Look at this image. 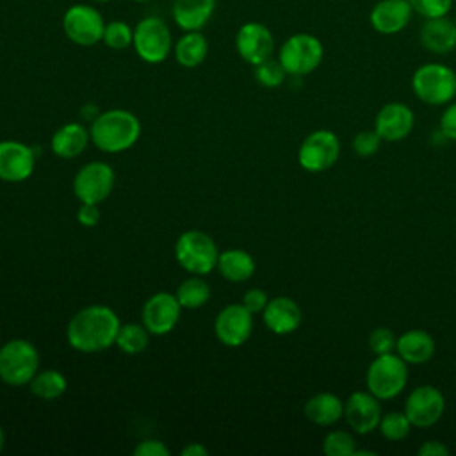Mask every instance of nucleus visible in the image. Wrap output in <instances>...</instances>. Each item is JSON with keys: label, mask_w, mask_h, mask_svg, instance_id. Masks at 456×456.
Segmentation results:
<instances>
[{"label": "nucleus", "mask_w": 456, "mask_h": 456, "mask_svg": "<svg viewBox=\"0 0 456 456\" xmlns=\"http://www.w3.org/2000/svg\"><path fill=\"white\" fill-rule=\"evenodd\" d=\"M119 326V317L112 308L91 305L71 317L66 338L68 344L80 353H98L116 344Z\"/></svg>", "instance_id": "obj_1"}, {"label": "nucleus", "mask_w": 456, "mask_h": 456, "mask_svg": "<svg viewBox=\"0 0 456 456\" xmlns=\"http://www.w3.org/2000/svg\"><path fill=\"white\" fill-rule=\"evenodd\" d=\"M91 141L105 153H119L132 148L141 135L137 116L125 109L100 112L89 128Z\"/></svg>", "instance_id": "obj_2"}, {"label": "nucleus", "mask_w": 456, "mask_h": 456, "mask_svg": "<svg viewBox=\"0 0 456 456\" xmlns=\"http://www.w3.org/2000/svg\"><path fill=\"white\" fill-rule=\"evenodd\" d=\"M219 249L210 235L200 230L183 232L175 242V258L178 265L196 276L216 269Z\"/></svg>", "instance_id": "obj_3"}, {"label": "nucleus", "mask_w": 456, "mask_h": 456, "mask_svg": "<svg viewBox=\"0 0 456 456\" xmlns=\"http://www.w3.org/2000/svg\"><path fill=\"white\" fill-rule=\"evenodd\" d=\"M39 353L25 338H12L0 347V379L9 387L28 385L37 374Z\"/></svg>", "instance_id": "obj_4"}, {"label": "nucleus", "mask_w": 456, "mask_h": 456, "mask_svg": "<svg viewBox=\"0 0 456 456\" xmlns=\"http://www.w3.org/2000/svg\"><path fill=\"white\" fill-rule=\"evenodd\" d=\"M408 381V369L406 362L394 353L376 354V358L370 362L365 383L367 390L376 395L379 401L394 399L397 397Z\"/></svg>", "instance_id": "obj_5"}, {"label": "nucleus", "mask_w": 456, "mask_h": 456, "mask_svg": "<svg viewBox=\"0 0 456 456\" xmlns=\"http://www.w3.org/2000/svg\"><path fill=\"white\" fill-rule=\"evenodd\" d=\"M415 96L428 105H444L456 96V73L440 62H428L411 77Z\"/></svg>", "instance_id": "obj_6"}, {"label": "nucleus", "mask_w": 456, "mask_h": 456, "mask_svg": "<svg viewBox=\"0 0 456 456\" xmlns=\"http://www.w3.org/2000/svg\"><path fill=\"white\" fill-rule=\"evenodd\" d=\"M173 36L167 23L159 16H146L134 27L132 46L137 57L148 64H159L173 52Z\"/></svg>", "instance_id": "obj_7"}, {"label": "nucleus", "mask_w": 456, "mask_h": 456, "mask_svg": "<svg viewBox=\"0 0 456 456\" xmlns=\"http://www.w3.org/2000/svg\"><path fill=\"white\" fill-rule=\"evenodd\" d=\"M322 55L324 48L319 37L308 32H297L287 37L280 46L278 61L285 68L287 75L303 77L319 68Z\"/></svg>", "instance_id": "obj_8"}, {"label": "nucleus", "mask_w": 456, "mask_h": 456, "mask_svg": "<svg viewBox=\"0 0 456 456\" xmlns=\"http://www.w3.org/2000/svg\"><path fill=\"white\" fill-rule=\"evenodd\" d=\"M64 36L78 46H93L102 41L105 20L91 4H73L62 14Z\"/></svg>", "instance_id": "obj_9"}, {"label": "nucleus", "mask_w": 456, "mask_h": 456, "mask_svg": "<svg viewBox=\"0 0 456 456\" xmlns=\"http://www.w3.org/2000/svg\"><path fill=\"white\" fill-rule=\"evenodd\" d=\"M340 155V141L331 130H315L308 134L297 151L299 166L310 173L330 169Z\"/></svg>", "instance_id": "obj_10"}, {"label": "nucleus", "mask_w": 456, "mask_h": 456, "mask_svg": "<svg viewBox=\"0 0 456 456\" xmlns=\"http://www.w3.org/2000/svg\"><path fill=\"white\" fill-rule=\"evenodd\" d=\"M116 175L105 162H89L73 178V192L80 203H102L112 192Z\"/></svg>", "instance_id": "obj_11"}, {"label": "nucleus", "mask_w": 456, "mask_h": 456, "mask_svg": "<svg viewBox=\"0 0 456 456\" xmlns=\"http://www.w3.org/2000/svg\"><path fill=\"white\" fill-rule=\"evenodd\" d=\"M445 410L444 394L433 385H420L410 392L404 403V413L415 428L436 424Z\"/></svg>", "instance_id": "obj_12"}, {"label": "nucleus", "mask_w": 456, "mask_h": 456, "mask_svg": "<svg viewBox=\"0 0 456 456\" xmlns=\"http://www.w3.org/2000/svg\"><path fill=\"white\" fill-rule=\"evenodd\" d=\"M235 48L242 61H246L251 66H256L273 57V32L260 21H246L239 27L235 34Z\"/></svg>", "instance_id": "obj_13"}, {"label": "nucleus", "mask_w": 456, "mask_h": 456, "mask_svg": "<svg viewBox=\"0 0 456 456\" xmlns=\"http://www.w3.org/2000/svg\"><path fill=\"white\" fill-rule=\"evenodd\" d=\"M182 305L175 294L157 292L146 299L141 319L150 335H166L175 330L180 321Z\"/></svg>", "instance_id": "obj_14"}, {"label": "nucleus", "mask_w": 456, "mask_h": 456, "mask_svg": "<svg viewBox=\"0 0 456 456\" xmlns=\"http://www.w3.org/2000/svg\"><path fill=\"white\" fill-rule=\"evenodd\" d=\"M253 331V314L240 305L224 306L214 321L217 340L228 347H239L248 342Z\"/></svg>", "instance_id": "obj_15"}, {"label": "nucleus", "mask_w": 456, "mask_h": 456, "mask_svg": "<svg viewBox=\"0 0 456 456\" xmlns=\"http://www.w3.org/2000/svg\"><path fill=\"white\" fill-rule=\"evenodd\" d=\"M344 419L353 431L358 435H367L378 429L381 420L379 399L369 390L353 392L344 403Z\"/></svg>", "instance_id": "obj_16"}, {"label": "nucleus", "mask_w": 456, "mask_h": 456, "mask_svg": "<svg viewBox=\"0 0 456 456\" xmlns=\"http://www.w3.org/2000/svg\"><path fill=\"white\" fill-rule=\"evenodd\" d=\"M36 151L20 141H0V180L25 182L34 173Z\"/></svg>", "instance_id": "obj_17"}, {"label": "nucleus", "mask_w": 456, "mask_h": 456, "mask_svg": "<svg viewBox=\"0 0 456 456\" xmlns=\"http://www.w3.org/2000/svg\"><path fill=\"white\" fill-rule=\"evenodd\" d=\"M415 125V116L411 109L401 102H390L379 109L374 119V130L381 141L395 142L410 135Z\"/></svg>", "instance_id": "obj_18"}, {"label": "nucleus", "mask_w": 456, "mask_h": 456, "mask_svg": "<svg viewBox=\"0 0 456 456\" xmlns=\"http://www.w3.org/2000/svg\"><path fill=\"white\" fill-rule=\"evenodd\" d=\"M413 14L410 0H379L369 14V21L378 34L392 36L406 28Z\"/></svg>", "instance_id": "obj_19"}, {"label": "nucleus", "mask_w": 456, "mask_h": 456, "mask_svg": "<svg viewBox=\"0 0 456 456\" xmlns=\"http://www.w3.org/2000/svg\"><path fill=\"white\" fill-rule=\"evenodd\" d=\"M262 315H264V324L274 335H289L296 331L303 319L299 305L287 296H278L269 299Z\"/></svg>", "instance_id": "obj_20"}, {"label": "nucleus", "mask_w": 456, "mask_h": 456, "mask_svg": "<svg viewBox=\"0 0 456 456\" xmlns=\"http://www.w3.org/2000/svg\"><path fill=\"white\" fill-rule=\"evenodd\" d=\"M420 43L433 53H449L456 48V21L447 14L428 18L420 27Z\"/></svg>", "instance_id": "obj_21"}, {"label": "nucleus", "mask_w": 456, "mask_h": 456, "mask_svg": "<svg viewBox=\"0 0 456 456\" xmlns=\"http://www.w3.org/2000/svg\"><path fill=\"white\" fill-rule=\"evenodd\" d=\"M216 0H173V21L183 30H201L212 18Z\"/></svg>", "instance_id": "obj_22"}, {"label": "nucleus", "mask_w": 456, "mask_h": 456, "mask_svg": "<svg viewBox=\"0 0 456 456\" xmlns=\"http://www.w3.org/2000/svg\"><path fill=\"white\" fill-rule=\"evenodd\" d=\"M395 351L406 363L420 365L431 360L435 340L424 330H408L395 340Z\"/></svg>", "instance_id": "obj_23"}, {"label": "nucleus", "mask_w": 456, "mask_h": 456, "mask_svg": "<svg viewBox=\"0 0 456 456\" xmlns=\"http://www.w3.org/2000/svg\"><path fill=\"white\" fill-rule=\"evenodd\" d=\"M89 139L91 135L86 126H82L80 123H66L55 130L50 144H52V151L57 157L75 159L86 150Z\"/></svg>", "instance_id": "obj_24"}, {"label": "nucleus", "mask_w": 456, "mask_h": 456, "mask_svg": "<svg viewBox=\"0 0 456 456\" xmlns=\"http://www.w3.org/2000/svg\"><path fill=\"white\" fill-rule=\"evenodd\" d=\"M305 417L317 426H331L344 417V403L331 392H319L305 403Z\"/></svg>", "instance_id": "obj_25"}, {"label": "nucleus", "mask_w": 456, "mask_h": 456, "mask_svg": "<svg viewBox=\"0 0 456 456\" xmlns=\"http://www.w3.org/2000/svg\"><path fill=\"white\" fill-rule=\"evenodd\" d=\"M255 267L256 265H255L253 256L248 251L239 249V248L221 251L217 256V264H216V269L219 271V274L224 280L233 281V283L249 280L255 273Z\"/></svg>", "instance_id": "obj_26"}, {"label": "nucleus", "mask_w": 456, "mask_h": 456, "mask_svg": "<svg viewBox=\"0 0 456 456\" xmlns=\"http://www.w3.org/2000/svg\"><path fill=\"white\" fill-rule=\"evenodd\" d=\"M173 53L180 66L196 68L208 55V41L201 30H187L175 41Z\"/></svg>", "instance_id": "obj_27"}, {"label": "nucleus", "mask_w": 456, "mask_h": 456, "mask_svg": "<svg viewBox=\"0 0 456 456\" xmlns=\"http://www.w3.org/2000/svg\"><path fill=\"white\" fill-rule=\"evenodd\" d=\"M68 381L64 378L62 372L55 370V369H48V370H39L28 383L30 392L45 401H53L59 399L64 392H66Z\"/></svg>", "instance_id": "obj_28"}, {"label": "nucleus", "mask_w": 456, "mask_h": 456, "mask_svg": "<svg viewBox=\"0 0 456 456\" xmlns=\"http://www.w3.org/2000/svg\"><path fill=\"white\" fill-rule=\"evenodd\" d=\"M175 296H176L178 303L182 305V308L194 310V308L203 306L208 301L210 287L207 285L205 280L192 274V278H187L178 285Z\"/></svg>", "instance_id": "obj_29"}, {"label": "nucleus", "mask_w": 456, "mask_h": 456, "mask_svg": "<svg viewBox=\"0 0 456 456\" xmlns=\"http://www.w3.org/2000/svg\"><path fill=\"white\" fill-rule=\"evenodd\" d=\"M150 342V331L144 328V324L126 322L119 326L116 346L126 353V354H137L142 353L148 347Z\"/></svg>", "instance_id": "obj_30"}, {"label": "nucleus", "mask_w": 456, "mask_h": 456, "mask_svg": "<svg viewBox=\"0 0 456 456\" xmlns=\"http://www.w3.org/2000/svg\"><path fill=\"white\" fill-rule=\"evenodd\" d=\"M378 429L383 438L390 442H401L408 436L411 422L404 411H388L387 415H381Z\"/></svg>", "instance_id": "obj_31"}, {"label": "nucleus", "mask_w": 456, "mask_h": 456, "mask_svg": "<svg viewBox=\"0 0 456 456\" xmlns=\"http://www.w3.org/2000/svg\"><path fill=\"white\" fill-rule=\"evenodd\" d=\"M102 41L110 48V50H125L132 46L134 41V27H130L123 20H112L105 23L103 37Z\"/></svg>", "instance_id": "obj_32"}, {"label": "nucleus", "mask_w": 456, "mask_h": 456, "mask_svg": "<svg viewBox=\"0 0 456 456\" xmlns=\"http://www.w3.org/2000/svg\"><path fill=\"white\" fill-rule=\"evenodd\" d=\"M356 451L354 438L351 433L335 429L330 431L322 440V452L326 456H353Z\"/></svg>", "instance_id": "obj_33"}, {"label": "nucleus", "mask_w": 456, "mask_h": 456, "mask_svg": "<svg viewBox=\"0 0 456 456\" xmlns=\"http://www.w3.org/2000/svg\"><path fill=\"white\" fill-rule=\"evenodd\" d=\"M285 75H287V71L281 66V62L278 59H273V57H269L267 61L255 66V78L264 87L273 89V87L281 86L283 80H285Z\"/></svg>", "instance_id": "obj_34"}, {"label": "nucleus", "mask_w": 456, "mask_h": 456, "mask_svg": "<svg viewBox=\"0 0 456 456\" xmlns=\"http://www.w3.org/2000/svg\"><path fill=\"white\" fill-rule=\"evenodd\" d=\"M410 4L413 12H417L424 20L445 16L452 7V0H410Z\"/></svg>", "instance_id": "obj_35"}, {"label": "nucleus", "mask_w": 456, "mask_h": 456, "mask_svg": "<svg viewBox=\"0 0 456 456\" xmlns=\"http://www.w3.org/2000/svg\"><path fill=\"white\" fill-rule=\"evenodd\" d=\"M381 144V137L376 130H362L353 137V150L360 157H372Z\"/></svg>", "instance_id": "obj_36"}, {"label": "nucleus", "mask_w": 456, "mask_h": 456, "mask_svg": "<svg viewBox=\"0 0 456 456\" xmlns=\"http://www.w3.org/2000/svg\"><path fill=\"white\" fill-rule=\"evenodd\" d=\"M395 337L388 328H376L370 331L369 335V349L374 354H385V353H392V349H395Z\"/></svg>", "instance_id": "obj_37"}, {"label": "nucleus", "mask_w": 456, "mask_h": 456, "mask_svg": "<svg viewBox=\"0 0 456 456\" xmlns=\"http://www.w3.org/2000/svg\"><path fill=\"white\" fill-rule=\"evenodd\" d=\"M269 297L262 289H249L242 296V305L251 312V314H260L267 306Z\"/></svg>", "instance_id": "obj_38"}, {"label": "nucleus", "mask_w": 456, "mask_h": 456, "mask_svg": "<svg viewBox=\"0 0 456 456\" xmlns=\"http://www.w3.org/2000/svg\"><path fill=\"white\" fill-rule=\"evenodd\" d=\"M135 456H169L171 451L160 440H142L134 449Z\"/></svg>", "instance_id": "obj_39"}, {"label": "nucleus", "mask_w": 456, "mask_h": 456, "mask_svg": "<svg viewBox=\"0 0 456 456\" xmlns=\"http://www.w3.org/2000/svg\"><path fill=\"white\" fill-rule=\"evenodd\" d=\"M440 132L444 137L456 141V102L451 103L440 118Z\"/></svg>", "instance_id": "obj_40"}, {"label": "nucleus", "mask_w": 456, "mask_h": 456, "mask_svg": "<svg viewBox=\"0 0 456 456\" xmlns=\"http://www.w3.org/2000/svg\"><path fill=\"white\" fill-rule=\"evenodd\" d=\"M77 219L82 226H94L100 221V210L96 203H80Z\"/></svg>", "instance_id": "obj_41"}, {"label": "nucleus", "mask_w": 456, "mask_h": 456, "mask_svg": "<svg viewBox=\"0 0 456 456\" xmlns=\"http://www.w3.org/2000/svg\"><path fill=\"white\" fill-rule=\"evenodd\" d=\"M449 452H451L449 447H447L445 444L438 442V440L424 442V444L419 447V451H417L419 456H449Z\"/></svg>", "instance_id": "obj_42"}, {"label": "nucleus", "mask_w": 456, "mask_h": 456, "mask_svg": "<svg viewBox=\"0 0 456 456\" xmlns=\"http://www.w3.org/2000/svg\"><path fill=\"white\" fill-rule=\"evenodd\" d=\"M207 454H208V449L198 442L189 444L182 449V456H207Z\"/></svg>", "instance_id": "obj_43"}, {"label": "nucleus", "mask_w": 456, "mask_h": 456, "mask_svg": "<svg viewBox=\"0 0 456 456\" xmlns=\"http://www.w3.org/2000/svg\"><path fill=\"white\" fill-rule=\"evenodd\" d=\"M4 445H5V433H4V429H2V426H0V452H2Z\"/></svg>", "instance_id": "obj_44"}, {"label": "nucleus", "mask_w": 456, "mask_h": 456, "mask_svg": "<svg viewBox=\"0 0 456 456\" xmlns=\"http://www.w3.org/2000/svg\"><path fill=\"white\" fill-rule=\"evenodd\" d=\"M132 2H137V4H146V2H151V0H132Z\"/></svg>", "instance_id": "obj_45"}, {"label": "nucleus", "mask_w": 456, "mask_h": 456, "mask_svg": "<svg viewBox=\"0 0 456 456\" xmlns=\"http://www.w3.org/2000/svg\"><path fill=\"white\" fill-rule=\"evenodd\" d=\"M93 2H98V4H105V2H110V0H93Z\"/></svg>", "instance_id": "obj_46"}]
</instances>
